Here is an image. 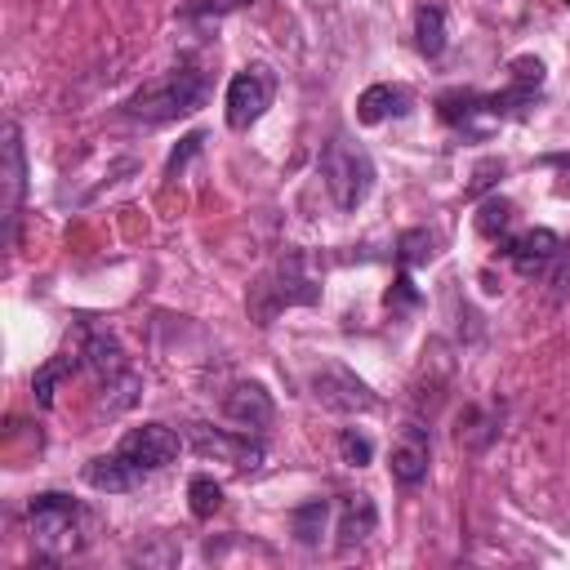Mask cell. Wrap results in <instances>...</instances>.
<instances>
[{"label": "cell", "instance_id": "1", "mask_svg": "<svg viewBox=\"0 0 570 570\" xmlns=\"http://www.w3.org/2000/svg\"><path fill=\"white\" fill-rule=\"evenodd\" d=\"M209 98V76L196 71V67H174L165 76H151L142 80L129 98H125V116L129 120H142V125H165V120H178L187 111H196L200 102Z\"/></svg>", "mask_w": 570, "mask_h": 570}, {"label": "cell", "instance_id": "2", "mask_svg": "<svg viewBox=\"0 0 570 570\" xmlns=\"http://www.w3.org/2000/svg\"><path fill=\"white\" fill-rule=\"evenodd\" d=\"M27 530L45 561H62L85 548V508L62 490H45L27 503Z\"/></svg>", "mask_w": 570, "mask_h": 570}, {"label": "cell", "instance_id": "3", "mask_svg": "<svg viewBox=\"0 0 570 570\" xmlns=\"http://www.w3.org/2000/svg\"><path fill=\"white\" fill-rule=\"evenodd\" d=\"M316 298H321V285L307 276L303 254L289 249L285 258H276V263L249 285V316H254V325H272L285 307L316 303Z\"/></svg>", "mask_w": 570, "mask_h": 570}, {"label": "cell", "instance_id": "4", "mask_svg": "<svg viewBox=\"0 0 570 570\" xmlns=\"http://www.w3.org/2000/svg\"><path fill=\"white\" fill-rule=\"evenodd\" d=\"M321 178H325L330 200H334L343 214H352V209L370 196V187H374V160H370V151H365L361 142L334 134V138L325 142V151H321Z\"/></svg>", "mask_w": 570, "mask_h": 570}, {"label": "cell", "instance_id": "5", "mask_svg": "<svg viewBox=\"0 0 570 570\" xmlns=\"http://www.w3.org/2000/svg\"><path fill=\"white\" fill-rule=\"evenodd\" d=\"M272 94H276V76L254 62V67H240L232 80H227V125L232 129H249L267 107H272Z\"/></svg>", "mask_w": 570, "mask_h": 570}, {"label": "cell", "instance_id": "6", "mask_svg": "<svg viewBox=\"0 0 570 570\" xmlns=\"http://www.w3.org/2000/svg\"><path fill=\"white\" fill-rule=\"evenodd\" d=\"M116 450H120L138 472H160V468H169V463L178 459L183 441H178V432L165 428V423H142V428H129Z\"/></svg>", "mask_w": 570, "mask_h": 570}, {"label": "cell", "instance_id": "7", "mask_svg": "<svg viewBox=\"0 0 570 570\" xmlns=\"http://www.w3.org/2000/svg\"><path fill=\"white\" fill-rule=\"evenodd\" d=\"M312 396H316L325 410H343V414H352V410H374V405H379V396H374L347 365H338V361H330V365H321V370L312 374Z\"/></svg>", "mask_w": 570, "mask_h": 570}, {"label": "cell", "instance_id": "8", "mask_svg": "<svg viewBox=\"0 0 570 570\" xmlns=\"http://www.w3.org/2000/svg\"><path fill=\"white\" fill-rule=\"evenodd\" d=\"M191 450L200 459H218L232 468H258L263 463V441H249V432H223L209 423H191Z\"/></svg>", "mask_w": 570, "mask_h": 570}, {"label": "cell", "instance_id": "9", "mask_svg": "<svg viewBox=\"0 0 570 570\" xmlns=\"http://www.w3.org/2000/svg\"><path fill=\"white\" fill-rule=\"evenodd\" d=\"M557 254H561V236L548 232V227H525V232H517V236L503 240V258L521 276H543Z\"/></svg>", "mask_w": 570, "mask_h": 570}, {"label": "cell", "instance_id": "10", "mask_svg": "<svg viewBox=\"0 0 570 570\" xmlns=\"http://www.w3.org/2000/svg\"><path fill=\"white\" fill-rule=\"evenodd\" d=\"M27 191V160H22V129L9 120L4 125V245L18 236V209Z\"/></svg>", "mask_w": 570, "mask_h": 570}, {"label": "cell", "instance_id": "11", "mask_svg": "<svg viewBox=\"0 0 570 570\" xmlns=\"http://www.w3.org/2000/svg\"><path fill=\"white\" fill-rule=\"evenodd\" d=\"M223 414L240 428V432H263L276 414L272 405V392L263 383H232L227 396H223Z\"/></svg>", "mask_w": 570, "mask_h": 570}, {"label": "cell", "instance_id": "12", "mask_svg": "<svg viewBox=\"0 0 570 570\" xmlns=\"http://www.w3.org/2000/svg\"><path fill=\"white\" fill-rule=\"evenodd\" d=\"M428 459H432L428 428L405 423V428H401V436H396V445H392V459H387L392 481H396V485H419V481L428 476Z\"/></svg>", "mask_w": 570, "mask_h": 570}, {"label": "cell", "instance_id": "13", "mask_svg": "<svg viewBox=\"0 0 570 570\" xmlns=\"http://www.w3.org/2000/svg\"><path fill=\"white\" fill-rule=\"evenodd\" d=\"M374 525H379V508H374L370 494H347L338 503V548L343 552H352L356 543H365L374 534Z\"/></svg>", "mask_w": 570, "mask_h": 570}, {"label": "cell", "instance_id": "14", "mask_svg": "<svg viewBox=\"0 0 570 570\" xmlns=\"http://www.w3.org/2000/svg\"><path fill=\"white\" fill-rule=\"evenodd\" d=\"M85 481H89L94 490H102V494H125V490H134V485L142 481V472L116 450V454L89 459V463H85Z\"/></svg>", "mask_w": 570, "mask_h": 570}, {"label": "cell", "instance_id": "15", "mask_svg": "<svg viewBox=\"0 0 570 570\" xmlns=\"http://www.w3.org/2000/svg\"><path fill=\"white\" fill-rule=\"evenodd\" d=\"M405 111H410V89H401V85H370L356 98V120L361 125H379V120L405 116Z\"/></svg>", "mask_w": 570, "mask_h": 570}, {"label": "cell", "instance_id": "16", "mask_svg": "<svg viewBox=\"0 0 570 570\" xmlns=\"http://www.w3.org/2000/svg\"><path fill=\"white\" fill-rule=\"evenodd\" d=\"M414 45L423 58H441L445 53V9L436 0H423L414 9Z\"/></svg>", "mask_w": 570, "mask_h": 570}, {"label": "cell", "instance_id": "17", "mask_svg": "<svg viewBox=\"0 0 570 570\" xmlns=\"http://www.w3.org/2000/svg\"><path fill=\"white\" fill-rule=\"evenodd\" d=\"M325 521H330V503H325V499H307V503H298V508L289 512V530H294V539L307 543V548L321 543Z\"/></svg>", "mask_w": 570, "mask_h": 570}, {"label": "cell", "instance_id": "18", "mask_svg": "<svg viewBox=\"0 0 570 570\" xmlns=\"http://www.w3.org/2000/svg\"><path fill=\"white\" fill-rule=\"evenodd\" d=\"M80 365V356H53V361H45L40 370H36V379H31V392H36V401L49 410L53 405V387H58V379L62 374H71Z\"/></svg>", "mask_w": 570, "mask_h": 570}, {"label": "cell", "instance_id": "19", "mask_svg": "<svg viewBox=\"0 0 570 570\" xmlns=\"http://www.w3.org/2000/svg\"><path fill=\"white\" fill-rule=\"evenodd\" d=\"M187 499H191V517H200V521H205V517H214V512L223 508V485H218L214 476H205V472H200V476H191V481H187Z\"/></svg>", "mask_w": 570, "mask_h": 570}, {"label": "cell", "instance_id": "20", "mask_svg": "<svg viewBox=\"0 0 570 570\" xmlns=\"http://www.w3.org/2000/svg\"><path fill=\"white\" fill-rule=\"evenodd\" d=\"M432 254H436V240H432V232H423V227H410V232H401V240H396V258H401V267L428 263Z\"/></svg>", "mask_w": 570, "mask_h": 570}, {"label": "cell", "instance_id": "21", "mask_svg": "<svg viewBox=\"0 0 570 570\" xmlns=\"http://www.w3.org/2000/svg\"><path fill=\"white\" fill-rule=\"evenodd\" d=\"M508 223H512V200H503V196H490L481 205V214H476V232L485 240H494L499 232H508Z\"/></svg>", "mask_w": 570, "mask_h": 570}, {"label": "cell", "instance_id": "22", "mask_svg": "<svg viewBox=\"0 0 570 570\" xmlns=\"http://www.w3.org/2000/svg\"><path fill=\"white\" fill-rule=\"evenodd\" d=\"M338 454H343V463H347V468H365V463L374 459V445H370V436H365V432L343 428V432H338Z\"/></svg>", "mask_w": 570, "mask_h": 570}, {"label": "cell", "instance_id": "23", "mask_svg": "<svg viewBox=\"0 0 570 570\" xmlns=\"http://www.w3.org/2000/svg\"><path fill=\"white\" fill-rule=\"evenodd\" d=\"M200 142H205V134H200V129H196V134H187V138H183V142H178V147L169 151V165H165V178H178V174H183V165H187V160H191V156L200 151Z\"/></svg>", "mask_w": 570, "mask_h": 570}, {"label": "cell", "instance_id": "24", "mask_svg": "<svg viewBox=\"0 0 570 570\" xmlns=\"http://www.w3.org/2000/svg\"><path fill=\"white\" fill-rule=\"evenodd\" d=\"M512 80L517 85H530V89H543V62L539 58H512Z\"/></svg>", "mask_w": 570, "mask_h": 570}, {"label": "cell", "instance_id": "25", "mask_svg": "<svg viewBox=\"0 0 570 570\" xmlns=\"http://www.w3.org/2000/svg\"><path fill=\"white\" fill-rule=\"evenodd\" d=\"M419 303V289L410 285V267H401V276L392 281V289H387V307L396 312V307H414Z\"/></svg>", "mask_w": 570, "mask_h": 570}, {"label": "cell", "instance_id": "26", "mask_svg": "<svg viewBox=\"0 0 570 570\" xmlns=\"http://www.w3.org/2000/svg\"><path fill=\"white\" fill-rule=\"evenodd\" d=\"M245 0H187L178 13L183 18H205V13H232V9H240Z\"/></svg>", "mask_w": 570, "mask_h": 570}]
</instances>
